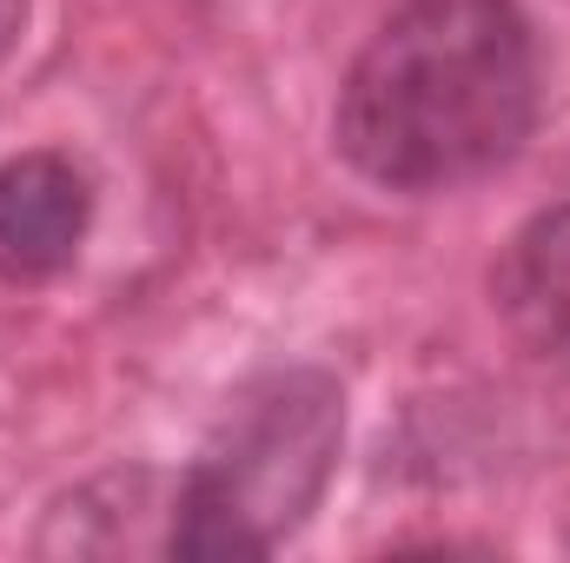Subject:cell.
<instances>
[{"label":"cell","instance_id":"cell-1","mask_svg":"<svg viewBox=\"0 0 570 563\" xmlns=\"http://www.w3.org/2000/svg\"><path fill=\"white\" fill-rule=\"evenodd\" d=\"M538 120V40L518 0H399L338 93L345 159L392 192L498 172Z\"/></svg>","mask_w":570,"mask_h":563},{"label":"cell","instance_id":"cell-2","mask_svg":"<svg viewBox=\"0 0 570 563\" xmlns=\"http://www.w3.org/2000/svg\"><path fill=\"white\" fill-rule=\"evenodd\" d=\"M338 444H345V412L325 372L292 365L253 378L206 437L199 464L173 484L166 551L199 563L279 551L305 524V511L325 497Z\"/></svg>","mask_w":570,"mask_h":563},{"label":"cell","instance_id":"cell-4","mask_svg":"<svg viewBox=\"0 0 570 563\" xmlns=\"http://www.w3.org/2000/svg\"><path fill=\"white\" fill-rule=\"evenodd\" d=\"M498 305L524 345L570 358V199L511 239L498 266Z\"/></svg>","mask_w":570,"mask_h":563},{"label":"cell","instance_id":"cell-3","mask_svg":"<svg viewBox=\"0 0 570 563\" xmlns=\"http://www.w3.org/2000/svg\"><path fill=\"white\" fill-rule=\"evenodd\" d=\"M94 226V179L67 152H20L0 166V279L33 285L73 266Z\"/></svg>","mask_w":570,"mask_h":563},{"label":"cell","instance_id":"cell-5","mask_svg":"<svg viewBox=\"0 0 570 563\" xmlns=\"http://www.w3.org/2000/svg\"><path fill=\"white\" fill-rule=\"evenodd\" d=\"M20 20H27V0H0V60L13 53V40H20Z\"/></svg>","mask_w":570,"mask_h":563}]
</instances>
